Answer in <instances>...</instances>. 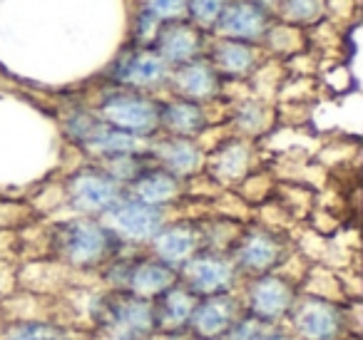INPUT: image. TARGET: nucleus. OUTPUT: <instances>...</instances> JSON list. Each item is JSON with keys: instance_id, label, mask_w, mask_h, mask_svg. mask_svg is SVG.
I'll return each instance as SVG.
<instances>
[{"instance_id": "nucleus-1", "label": "nucleus", "mask_w": 363, "mask_h": 340, "mask_svg": "<svg viewBox=\"0 0 363 340\" xmlns=\"http://www.w3.org/2000/svg\"><path fill=\"white\" fill-rule=\"evenodd\" d=\"M125 251V246L100 219L70 216L52 224V259L62 261L75 271L100 273Z\"/></svg>"}, {"instance_id": "nucleus-2", "label": "nucleus", "mask_w": 363, "mask_h": 340, "mask_svg": "<svg viewBox=\"0 0 363 340\" xmlns=\"http://www.w3.org/2000/svg\"><path fill=\"white\" fill-rule=\"evenodd\" d=\"M62 132L77 149L85 152L95 162L117 154H147L150 152V140H140V137L115 130L107 122H102L90 107L85 110L75 107V110L65 112Z\"/></svg>"}, {"instance_id": "nucleus-3", "label": "nucleus", "mask_w": 363, "mask_h": 340, "mask_svg": "<svg viewBox=\"0 0 363 340\" xmlns=\"http://www.w3.org/2000/svg\"><path fill=\"white\" fill-rule=\"evenodd\" d=\"M102 122L140 140H155L160 135V97L145 92L107 87L90 107Z\"/></svg>"}, {"instance_id": "nucleus-4", "label": "nucleus", "mask_w": 363, "mask_h": 340, "mask_svg": "<svg viewBox=\"0 0 363 340\" xmlns=\"http://www.w3.org/2000/svg\"><path fill=\"white\" fill-rule=\"evenodd\" d=\"M65 206L75 216H90V219H102L127 189L107 174L102 166L85 164L75 169L65 181Z\"/></svg>"}, {"instance_id": "nucleus-5", "label": "nucleus", "mask_w": 363, "mask_h": 340, "mask_svg": "<svg viewBox=\"0 0 363 340\" xmlns=\"http://www.w3.org/2000/svg\"><path fill=\"white\" fill-rule=\"evenodd\" d=\"M242 280L244 276L234 264L232 254H219V251L207 249L194 254L187 264L177 271V283L192 290L197 298L237 293Z\"/></svg>"}, {"instance_id": "nucleus-6", "label": "nucleus", "mask_w": 363, "mask_h": 340, "mask_svg": "<svg viewBox=\"0 0 363 340\" xmlns=\"http://www.w3.org/2000/svg\"><path fill=\"white\" fill-rule=\"evenodd\" d=\"M100 221L117 236V241L125 249L140 251L150 246V241L167 221H172V214L169 209H157V206L142 204L130 194H125Z\"/></svg>"}, {"instance_id": "nucleus-7", "label": "nucleus", "mask_w": 363, "mask_h": 340, "mask_svg": "<svg viewBox=\"0 0 363 340\" xmlns=\"http://www.w3.org/2000/svg\"><path fill=\"white\" fill-rule=\"evenodd\" d=\"M242 310L262 323H286L298 290L277 273L244 278L237 290Z\"/></svg>"}, {"instance_id": "nucleus-8", "label": "nucleus", "mask_w": 363, "mask_h": 340, "mask_svg": "<svg viewBox=\"0 0 363 340\" xmlns=\"http://www.w3.org/2000/svg\"><path fill=\"white\" fill-rule=\"evenodd\" d=\"M16 283H18V288L48 295V298H57V295H62L70 288H77V285L102 288L100 273L75 271L62 264V261L52 259V256L50 259H33V261H21V264H16Z\"/></svg>"}, {"instance_id": "nucleus-9", "label": "nucleus", "mask_w": 363, "mask_h": 340, "mask_svg": "<svg viewBox=\"0 0 363 340\" xmlns=\"http://www.w3.org/2000/svg\"><path fill=\"white\" fill-rule=\"evenodd\" d=\"M291 249L294 244L289 236L269 231L259 224H247L237 246L232 249V259L244 278H252V276L274 273Z\"/></svg>"}, {"instance_id": "nucleus-10", "label": "nucleus", "mask_w": 363, "mask_h": 340, "mask_svg": "<svg viewBox=\"0 0 363 340\" xmlns=\"http://www.w3.org/2000/svg\"><path fill=\"white\" fill-rule=\"evenodd\" d=\"M172 67L162 60L155 52V47H127L117 55L112 62L110 82L115 87H125V90L145 92V95H155L167 90L169 85Z\"/></svg>"}, {"instance_id": "nucleus-11", "label": "nucleus", "mask_w": 363, "mask_h": 340, "mask_svg": "<svg viewBox=\"0 0 363 340\" xmlns=\"http://www.w3.org/2000/svg\"><path fill=\"white\" fill-rule=\"evenodd\" d=\"M286 325L296 340H343V310L338 303L298 293Z\"/></svg>"}, {"instance_id": "nucleus-12", "label": "nucleus", "mask_w": 363, "mask_h": 340, "mask_svg": "<svg viewBox=\"0 0 363 340\" xmlns=\"http://www.w3.org/2000/svg\"><path fill=\"white\" fill-rule=\"evenodd\" d=\"M254 159H257L254 142L229 135L222 144L204 154V174L217 181L222 189H237L254 171Z\"/></svg>"}, {"instance_id": "nucleus-13", "label": "nucleus", "mask_w": 363, "mask_h": 340, "mask_svg": "<svg viewBox=\"0 0 363 340\" xmlns=\"http://www.w3.org/2000/svg\"><path fill=\"white\" fill-rule=\"evenodd\" d=\"M272 18V13L257 6L254 0H227V6L212 30V38L262 45L264 35L274 23Z\"/></svg>"}, {"instance_id": "nucleus-14", "label": "nucleus", "mask_w": 363, "mask_h": 340, "mask_svg": "<svg viewBox=\"0 0 363 340\" xmlns=\"http://www.w3.org/2000/svg\"><path fill=\"white\" fill-rule=\"evenodd\" d=\"M202 251V236L194 219H172L157 231L145 254L160 264L179 271L194 254Z\"/></svg>"}, {"instance_id": "nucleus-15", "label": "nucleus", "mask_w": 363, "mask_h": 340, "mask_svg": "<svg viewBox=\"0 0 363 340\" xmlns=\"http://www.w3.org/2000/svg\"><path fill=\"white\" fill-rule=\"evenodd\" d=\"M209 40H212V35L194 28L189 21H177V23H164L160 28L152 47L174 70V67L187 65V62L199 60V57L207 55Z\"/></svg>"}, {"instance_id": "nucleus-16", "label": "nucleus", "mask_w": 363, "mask_h": 340, "mask_svg": "<svg viewBox=\"0 0 363 340\" xmlns=\"http://www.w3.org/2000/svg\"><path fill=\"white\" fill-rule=\"evenodd\" d=\"M222 77L214 70V65L209 62V57H199L187 65H179L172 70L169 75V90L172 97L179 100L197 102V105H209V102L222 97Z\"/></svg>"}, {"instance_id": "nucleus-17", "label": "nucleus", "mask_w": 363, "mask_h": 340, "mask_svg": "<svg viewBox=\"0 0 363 340\" xmlns=\"http://www.w3.org/2000/svg\"><path fill=\"white\" fill-rule=\"evenodd\" d=\"M157 166H162L164 171L174 174L177 179L187 181L192 176L204 171V152L194 140L187 137H169V135H157L155 140H150V152Z\"/></svg>"}, {"instance_id": "nucleus-18", "label": "nucleus", "mask_w": 363, "mask_h": 340, "mask_svg": "<svg viewBox=\"0 0 363 340\" xmlns=\"http://www.w3.org/2000/svg\"><path fill=\"white\" fill-rule=\"evenodd\" d=\"M242 313L244 310L237 293L199 298L197 308L192 313V320H189L187 333L194 340H222Z\"/></svg>"}, {"instance_id": "nucleus-19", "label": "nucleus", "mask_w": 363, "mask_h": 340, "mask_svg": "<svg viewBox=\"0 0 363 340\" xmlns=\"http://www.w3.org/2000/svg\"><path fill=\"white\" fill-rule=\"evenodd\" d=\"M100 325H117V328L152 335L155 333V300L137 298V295L120 293V290H105Z\"/></svg>"}, {"instance_id": "nucleus-20", "label": "nucleus", "mask_w": 363, "mask_h": 340, "mask_svg": "<svg viewBox=\"0 0 363 340\" xmlns=\"http://www.w3.org/2000/svg\"><path fill=\"white\" fill-rule=\"evenodd\" d=\"M207 57L222 80L244 82V80H249V77L257 72V67L264 62V47L249 45V42L212 38V40H209Z\"/></svg>"}, {"instance_id": "nucleus-21", "label": "nucleus", "mask_w": 363, "mask_h": 340, "mask_svg": "<svg viewBox=\"0 0 363 340\" xmlns=\"http://www.w3.org/2000/svg\"><path fill=\"white\" fill-rule=\"evenodd\" d=\"M127 194L142 204L157 206V209H172L184 199V181L174 174L164 171L162 166L152 164L147 171H142L130 186Z\"/></svg>"}, {"instance_id": "nucleus-22", "label": "nucleus", "mask_w": 363, "mask_h": 340, "mask_svg": "<svg viewBox=\"0 0 363 340\" xmlns=\"http://www.w3.org/2000/svg\"><path fill=\"white\" fill-rule=\"evenodd\" d=\"M207 127L209 120L204 105L179 100V97L172 95L167 100H160V135L197 140Z\"/></svg>"}, {"instance_id": "nucleus-23", "label": "nucleus", "mask_w": 363, "mask_h": 340, "mask_svg": "<svg viewBox=\"0 0 363 340\" xmlns=\"http://www.w3.org/2000/svg\"><path fill=\"white\" fill-rule=\"evenodd\" d=\"M199 298L184 285L174 283L155 300V330L162 333H184L197 308Z\"/></svg>"}, {"instance_id": "nucleus-24", "label": "nucleus", "mask_w": 363, "mask_h": 340, "mask_svg": "<svg viewBox=\"0 0 363 340\" xmlns=\"http://www.w3.org/2000/svg\"><path fill=\"white\" fill-rule=\"evenodd\" d=\"M274 122H277V112H274L272 102L259 100V97H247V100L232 105L229 130H232V135L254 142L257 137L267 135L274 127Z\"/></svg>"}, {"instance_id": "nucleus-25", "label": "nucleus", "mask_w": 363, "mask_h": 340, "mask_svg": "<svg viewBox=\"0 0 363 340\" xmlns=\"http://www.w3.org/2000/svg\"><path fill=\"white\" fill-rule=\"evenodd\" d=\"M0 315L6 318V323H38V320L55 323V298L16 288L0 303Z\"/></svg>"}, {"instance_id": "nucleus-26", "label": "nucleus", "mask_w": 363, "mask_h": 340, "mask_svg": "<svg viewBox=\"0 0 363 340\" xmlns=\"http://www.w3.org/2000/svg\"><path fill=\"white\" fill-rule=\"evenodd\" d=\"M298 293L301 295H311L318 300H328V303H346V293H343V283L341 276L336 268L323 264H311L303 276V280L298 283Z\"/></svg>"}, {"instance_id": "nucleus-27", "label": "nucleus", "mask_w": 363, "mask_h": 340, "mask_svg": "<svg viewBox=\"0 0 363 340\" xmlns=\"http://www.w3.org/2000/svg\"><path fill=\"white\" fill-rule=\"evenodd\" d=\"M199 236H202V249L207 251H219V254H232V249L237 246L239 236L244 231V224L232 219H222V216H202L197 219Z\"/></svg>"}, {"instance_id": "nucleus-28", "label": "nucleus", "mask_w": 363, "mask_h": 340, "mask_svg": "<svg viewBox=\"0 0 363 340\" xmlns=\"http://www.w3.org/2000/svg\"><path fill=\"white\" fill-rule=\"evenodd\" d=\"M277 16L286 26L294 28H311L323 21L326 16V0H279Z\"/></svg>"}, {"instance_id": "nucleus-29", "label": "nucleus", "mask_w": 363, "mask_h": 340, "mask_svg": "<svg viewBox=\"0 0 363 340\" xmlns=\"http://www.w3.org/2000/svg\"><path fill=\"white\" fill-rule=\"evenodd\" d=\"M303 45H306V35L301 28L286 26V23H272V28L267 30L262 40V47H267L269 52L279 57H294L301 55Z\"/></svg>"}, {"instance_id": "nucleus-30", "label": "nucleus", "mask_w": 363, "mask_h": 340, "mask_svg": "<svg viewBox=\"0 0 363 340\" xmlns=\"http://www.w3.org/2000/svg\"><path fill=\"white\" fill-rule=\"evenodd\" d=\"M97 166L107 171L115 181H120L122 186H130L142 171L150 169L155 162H152L150 154H117V157H107V159L95 162Z\"/></svg>"}, {"instance_id": "nucleus-31", "label": "nucleus", "mask_w": 363, "mask_h": 340, "mask_svg": "<svg viewBox=\"0 0 363 340\" xmlns=\"http://www.w3.org/2000/svg\"><path fill=\"white\" fill-rule=\"evenodd\" d=\"M70 328H62L50 320L38 323H8L3 340H67Z\"/></svg>"}, {"instance_id": "nucleus-32", "label": "nucleus", "mask_w": 363, "mask_h": 340, "mask_svg": "<svg viewBox=\"0 0 363 340\" xmlns=\"http://www.w3.org/2000/svg\"><path fill=\"white\" fill-rule=\"evenodd\" d=\"M227 0H187V21L202 33L212 35Z\"/></svg>"}, {"instance_id": "nucleus-33", "label": "nucleus", "mask_w": 363, "mask_h": 340, "mask_svg": "<svg viewBox=\"0 0 363 340\" xmlns=\"http://www.w3.org/2000/svg\"><path fill=\"white\" fill-rule=\"evenodd\" d=\"M140 11L160 21L162 26L187 21V0H140Z\"/></svg>"}, {"instance_id": "nucleus-34", "label": "nucleus", "mask_w": 363, "mask_h": 340, "mask_svg": "<svg viewBox=\"0 0 363 340\" xmlns=\"http://www.w3.org/2000/svg\"><path fill=\"white\" fill-rule=\"evenodd\" d=\"M35 219L38 216L33 214L30 204H26V201L0 199V234H3V231H18Z\"/></svg>"}, {"instance_id": "nucleus-35", "label": "nucleus", "mask_w": 363, "mask_h": 340, "mask_svg": "<svg viewBox=\"0 0 363 340\" xmlns=\"http://www.w3.org/2000/svg\"><path fill=\"white\" fill-rule=\"evenodd\" d=\"M162 23L155 21L147 13H137L135 18V28H132V38H135V47H152L157 40V33H160Z\"/></svg>"}, {"instance_id": "nucleus-36", "label": "nucleus", "mask_w": 363, "mask_h": 340, "mask_svg": "<svg viewBox=\"0 0 363 340\" xmlns=\"http://www.w3.org/2000/svg\"><path fill=\"white\" fill-rule=\"evenodd\" d=\"M262 325H264L262 320L252 318L249 313H242L237 320H234V325L227 330V335H224L222 340H254Z\"/></svg>"}, {"instance_id": "nucleus-37", "label": "nucleus", "mask_w": 363, "mask_h": 340, "mask_svg": "<svg viewBox=\"0 0 363 340\" xmlns=\"http://www.w3.org/2000/svg\"><path fill=\"white\" fill-rule=\"evenodd\" d=\"M95 340H150V335L137 333V330L117 328V325H100V328L92 333Z\"/></svg>"}, {"instance_id": "nucleus-38", "label": "nucleus", "mask_w": 363, "mask_h": 340, "mask_svg": "<svg viewBox=\"0 0 363 340\" xmlns=\"http://www.w3.org/2000/svg\"><path fill=\"white\" fill-rule=\"evenodd\" d=\"M18 288L16 283V264L0 259V303Z\"/></svg>"}, {"instance_id": "nucleus-39", "label": "nucleus", "mask_w": 363, "mask_h": 340, "mask_svg": "<svg viewBox=\"0 0 363 340\" xmlns=\"http://www.w3.org/2000/svg\"><path fill=\"white\" fill-rule=\"evenodd\" d=\"M254 340H296L286 323H264Z\"/></svg>"}, {"instance_id": "nucleus-40", "label": "nucleus", "mask_w": 363, "mask_h": 340, "mask_svg": "<svg viewBox=\"0 0 363 340\" xmlns=\"http://www.w3.org/2000/svg\"><path fill=\"white\" fill-rule=\"evenodd\" d=\"M150 340H194L192 335L184 330V333H162V330H155L150 335Z\"/></svg>"}, {"instance_id": "nucleus-41", "label": "nucleus", "mask_w": 363, "mask_h": 340, "mask_svg": "<svg viewBox=\"0 0 363 340\" xmlns=\"http://www.w3.org/2000/svg\"><path fill=\"white\" fill-rule=\"evenodd\" d=\"M254 3H257V6H262L267 13H272V16L277 13V6H279V0H254Z\"/></svg>"}, {"instance_id": "nucleus-42", "label": "nucleus", "mask_w": 363, "mask_h": 340, "mask_svg": "<svg viewBox=\"0 0 363 340\" xmlns=\"http://www.w3.org/2000/svg\"><path fill=\"white\" fill-rule=\"evenodd\" d=\"M6 318H3V315H0V340H3V333H6Z\"/></svg>"}]
</instances>
